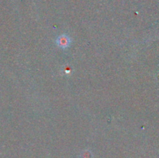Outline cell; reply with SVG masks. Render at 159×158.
<instances>
[{
    "label": "cell",
    "mask_w": 159,
    "mask_h": 158,
    "mask_svg": "<svg viewBox=\"0 0 159 158\" xmlns=\"http://www.w3.org/2000/svg\"><path fill=\"white\" fill-rule=\"evenodd\" d=\"M56 43L59 47L65 49V48L68 47L69 45L71 44V39L68 36L63 34V35H61L57 37V40H56Z\"/></svg>",
    "instance_id": "6da1fadb"
}]
</instances>
